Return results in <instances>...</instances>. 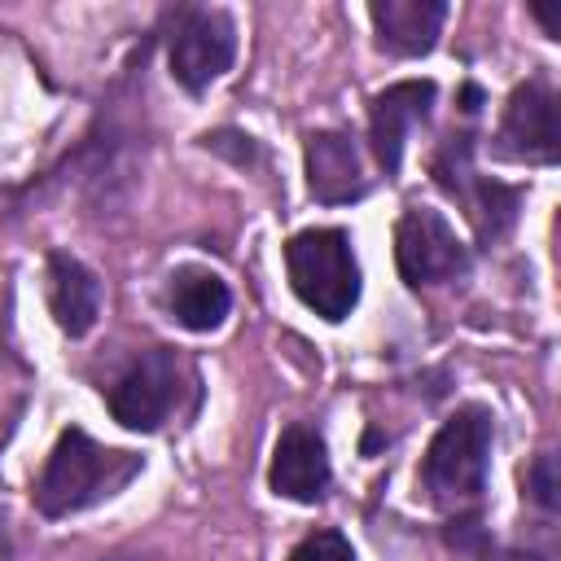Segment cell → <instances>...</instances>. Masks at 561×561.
Instances as JSON below:
<instances>
[{"label": "cell", "instance_id": "obj_1", "mask_svg": "<svg viewBox=\"0 0 561 561\" xmlns=\"http://www.w3.org/2000/svg\"><path fill=\"white\" fill-rule=\"evenodd\" d=\"M145 473V456L127 447H105L88 430L66 425L31 486L39 517H70L101 500H114Z\"/></svg>", "mask_w": 561, "mask_h": 561}, {"label": "cell", "instance_id": "obj_2", "mask_svg": "<svg viewBox=\"0 0 561 561\" xmlns=\"http://www.w3.org/2000/svg\"><path fill=\"white\" fill-rule=\"evenodd\" d=\"M491 443H495V416L486 403H460L430 438L416 486L425 500L451 517L478 513L482 491H486V469H491Z\"/></svg>", "mask_w": 561, "mask_h": 561}, {"label": "cell", "instance_id": "obj_3", "mask_svg": "<svg viewBox=\"0 0 561 561\" xmlns=\"http://www.w3.org/2000/svg\"><path fill=\"white\" fill-rule=\"evenodd\" d=\"M285 272L294 298L329 324H342L364 289V272L346 228H302L285 241Z\"/></svg>", "mask_w": 561, "mask_h": 561}, {"label": "cell", "instance_id": "obj_4", "mask_svg": "<svg viewBox=\"0 0 561 561\" xmlns=\"http://www.w3.org/2000/svg\"><path fill=\"white\" fill-rule=\"evenodd\" d=\"M184 399L197 403V373L193 364L171 351V346H149L140 351L127 373L105 390V408L123 430L153 434L171 416L184 412Z\"/></svg>", "mask_w": 561, "mask_h": 561}, {"label": "cell", "instance_id": "obj_5", "mask_svg": "<svg viewBox=\"0 0 561 561\" xmlns=\"http://www.w3.org/2000/svg\"><path fill=\"white\" fill-rule=\"evenodd\" d=\"M237 61V22L228 9H210V4H197V9H180L175 26H171V39H167V66H171V79L188 92V96H202L215 79H224Z\"/></svg>", "mask_w": 561, "mask_h": 561}, {"label": "cell", "instance_id": "obj_6", "mask_svg": "<svg viewBox=\"0 0 561 561\" xmlns=\"http://www.w3.org/2000/svg\"><path fill=\"white\" fill-rule=\"evenodd\" d=\"M394 263H399V276L412 289H430V285L460 280L473 267V254L456 237V228L447 224L443 210L408 206L394 224Z\"/></svg>", "mask_w": 561, "mask_h": 561}, {"label": "cell", "instance_id": "obj_7", "mask_svg": "<svg viewBox=\"0 0 561 561\" xmlns=\"http://www.w3.org/2000/svg\"><path fill=\"white\" fill-rule=\"evenodd\" d=\"M469 140L473 136H465V131L460 136H447V145L434 158V180H438V188H447L465 206L478 241L491 245V241H500L513 228L517 206H522V188L500 184L491 175H478L473 171V145Z\"/></svg>", "mask_w": 561, "mask_h": 561}, {"label": "cell", "instance_id": "obj_8", "mask_svg": "<svg viewBox=\"0 0 561 561\" xmlns=\"http://www.w3.org/2000/svg\"><path fill=\"white\" fill-rule=\"evenodd\" d=\"M495 153L508 162H557L561 153V123H557V92L543 75L517 83L504 101L500 131H495Z\"/></svg>", "mask_w": 561, "mask_h": 561}, {"label": "cell", "instance_id": "obj_9", "mask_svg": "<svg viewBox=\"0 0 561 561\" xmlns=\"http://www.w3.org/2000/svg\"><path fill=\"white\" fill-rule=\"evenodd\" d=\"M434 101H438L434 79H399V83L373 92V101H368V149H373V158L386 175H399L408 131L430 123Z\"/></svg>", "mask_w": 561, "mask_h": 561}, {"label": "cell", "instance_id": "obj_10", "mask_svg": "<svg viewBox=\"0 0 561 561\" xmlns=\"http://www.w3.org/2000/svg\"><path fill=\"white\" fill-rule=\"evenodd\" d=\"M267 486L276 500L289 504H320L333 486V465H329V447L320 438V430L294 421L280 430L276 447H272V465H267Z\"/></svg>", "mask_w": 561, "mask_h": 561}, {"label": "cell", "instance_id": "obj_11", "mask_svg": "<svg viewBox=\"0 0 561 561\" xmlns=\"http://www.w3.org/2000/svg\"><path fill=\"white\" fill-rule=\"evenodd\" d=\"M302 162H307V193L320 206H346L359 202L368 193V175H364V158L351 131L342 127H320L307 131L302 140Z\"/></svg>", "mask_w": 561, "mask_h": 561}, {"label": "cell", "instance_id": "obj_12", "mask_svg": "<svg viewBox=\"0 0 561 561\" xmlns=\"http://www.w3.org/2000/svg\"><path fill=\"white\" fill-rule=\"evenodd\" d=\"M377 48L390 57H425L447 22L443 0H368Z\"/></svg>", "mask_w": 561, "mask_h": 561}, {"label": "cell", "instance_id": "obj_13", "mask_svg": "<svg viewBox=\"0 0 561 561\" xmlns=\"http://www.w3.org/2000/svg\"><path fill=\"white\" fill-rule=\"evenodd\" d=\"M44 280H48V311H53L57 329L66 337L92 333V324L101 316V280H96V272L83 259L66 254V250H53L48 267H44Z\"/></svg>", "mask_w": 561, "mask_h": 561}, {"label": "cell", "instance_id": "obj_14", "mask_svg": "<svg viewBox=\"0 0 561 561\" xmlns=\"http://www.w3.org/2000/svg\"><path fill=\"white\" fill-rule=\"evenodd\" d=\"M162 302H167V316L180 329H188V333H215L228 320V311H232V289H228V280L219 272L197 267V263H184V267L171 272Z\"/></svg>", "mask_w": 561, "mask_h": 561}, {"label": "cell", "instance_id": "obj_15", "mask_svg": "<svg viewBox=\"0 0 561 561\" xmlns=\"http://www.w3.org/2000/svg\"><path fill=\"white\" fill-rule=\"evenodd\" d=\"M285 561H355V548H351V539H346L342 530L324 526V530L302 535V539L289 548Z\"/></svg>", "mask_w": 561, "mask_h": 561}, {"label": "cell", "instance_id": "obj_16", "mask_svg": "<svg viewBox=\"0 0 561 561\" xmlns=\"http://www.w3.org/2000/svg\"><path fill=\"white\" fill-rule=\"evenodd\" d=\"M197 145H202V149H210V153H219V158H228L232 167H254V162L263 158L259 140H254V136H245V131H232V127L206 131Z\"/></svg>", "mask_w": 561, "mask_h": 561}, {"label": "cell", "instance_id": "obj_17", "mask_svg": "<svg viewBox=\"0 0 561 561\" xmlns=\"http://www.w3.org/2000/svg\"><path fill=\"white\" fill-rule=\"evenodd\" d=\"M526 495H530L543 513H552V508L561 504V495H557V456H552V451H539V456L530 460V469H526Z\"/></svg>", "mask_w": 561, "mask_h": 561}, {"label": "cell", "instance_id": "obj_18", "mask_svg": "<svg viewBox=\"0 0 561 561\" xmlns=\"http://www.w3.org/2000/svg\"><path fill=\"white\" fill-rule=\"evenodd\" d=\"M482 561H543L535 548H486Z\"/></svg>", "mask_w": 561, "mask_h": 561}, {"label": "cell", "instance_id": "obj_19", "mask_svg": "<svg viewBox=\"0 0 561 561\" xmlns=\"http://www.w3.org/2000/svg\"><path fill=\"white\" fill-rule=\"evenodd\" d=\"M13 557V522H9V513L0 508V561H9Z\"/></svg>", "mask_w": 561, "mask_h": 561}, {"label": "cell", "instance_id": "obj_20", "mask_svg": "<svg viewBox=\"0 0 561 561\" xmlns=\"http://www.w3.org/2000/svg\"><path fill=\"white\" fill-rule=\"evenodd\" d=\"M478 105H482V88H478V83H465V92H460V110H465V114H478Z\"/></svg>", "mask_w": 561, "mask_h": 561}, {"label": "cell", "instance_id": "obj_21", "mask_svg": "<svg viewBox=\"0 0 561 561\" xmlns=\"http://www.w3.org/2000/svg\"><path fill=\"white\" fill-rule=\"evenodd\" d=\"M110 561H145V557H110Z\"/></svg>", "mask_w": 561, "mask_h": 561}]
</instances>
